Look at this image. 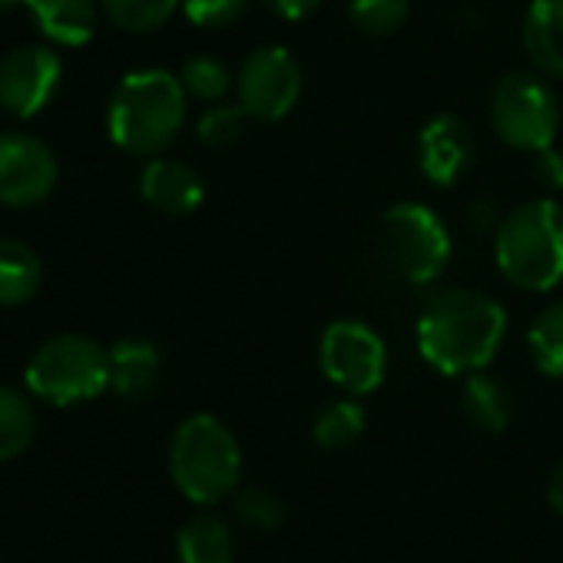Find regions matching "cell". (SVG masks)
I'll list each match as a JSON object with an SVG mask.
<instances>
[{
    "label": "cell",
    "mask_w": 563,
    "mask_h": 563,
    "mask_svg": "<svg viewBox=\"0 0 563 563\" xmlns=\"http://www.w3.org/2000/svg\"><path fill=\"white\" fill-rule=\"evenodd\" d=\"M507 332V312L484 292L451 289L434 296L418 319V352L441 375L484 372Z\"/></svg>",
    "instance_id": "6da1fadb"
},
{
    "label": "cell",
    "mask_w": 563,
    "mask_h": 563,
    "mask_svg": "<svg viewBox=\"0 0 563 563\" xmlns=\"http://www.w3.org/2000/svg\"><path fill=\"white\" fill-rule=\"evenodd\" d=\"M60 80V57L51 47L24 44L0 60V110L18 120H31L57 97Z\"/></svg>",
    "instance_id": "8fae6325"
},
{
    "label": "cell",
    "mask_w": 563,
    "mask_h": 563,
    "mask_svg": "<svg viewBox=\"0 0 563 563\" xmlns=\"http://www.w3.org/2000/svg\"><path fill=\"white\" fill-rule=\"evenodd\" d=\"M163 358L153 342L123 339L110 349V391L123 401H143L159 382Z\"/></svg>",
    "instance_id": "2e32d148"
},
{
    "label": "cell",
    "mask_w": 563,
    "mask_h": 563,
    "mask_svg": "<svg viewBox=\"0 0 563 563\" xmlns=\"http://www.w3.org/2000/svg\"><path fill=\"white\" fill-rule=\"evenodd\" d=\"M249 120H252V117L242 110V103H235V107H232V103H216V107H209V110L199 117L196 136H199V143H206V146H232V143L242 140Z\"/></svg>",
    "instance_id": "4316f807"
},
{
    "label": "cell",
    "mask_w": 563,
    "mask_h": 563,
    "mask_svg": "<svg viewBox=\"0 0 563 563\" xmlns=\"http://www.w3.org/2000/svg\"><path fill=\"white\" fill-rule=\"evenodd\" d=\"M252 0H183V11L189 18V24L202 27V31H219L235 24Z\"/></svg>",
    "instance_id": "83f0119b"
},
{
    "label": "cell",
    "mask_w": 563,
    "mask_h": 563,
    "mask_svg": "<svg viewBox=\"0 0 563 563\" xmlns=\"http://www.w3.org/2000/svg\"><path fill=\"white\" fill-rule=\"evenodd\" d=\"M186 90L166 70L126 74L107 107V133L130 156H159L186 120Z\"/></svg>",
    "instance_id": "7a4b0ae2"
},
{
    "label": "cell",
    "mask_w": 563,
    "mask_h": 563,
    "mask_svg": "<svg viewBox=\"0 0 563 563\" xmlns=\"http://www.w3.org/2000/svg\"><path fill=\"white\" fill-rule=\"evenodd\" d=\"M140 196L163 216H189L202 206L206 186L189 163L156 156L140 173Z\"/></svg>",
    "instance_id": "4fadbf2b"
},
{
    "label": "cell",
    "mask_w": 563,
    "mask_h": 563,
    "mask_svg": "<svg viewBox=\"0 0 563 563\" xmlns=\"http://www.w3.org/2000/svg\"><path fill=\"white\" fill-rule=\"evenodd\" d=\"M239 471V441L216 415H192L176 428L169 441V474L192 504L209 507L235 494Z\"/></svg>",
    "instance_id": "277c9868"
},
{
    "label": "cell",
    "mask_w": 563,
    "mask_h": 563,
    "mask_svg": "<svg viewBox=\"0 0 563 563\" xmlns=\"http://www.w3.org/2000/svg\"><path fill=\"white\" fill-rule=\"evenodd\" d=\"M179 4L183 0H100V11L126 34H153L176 14Z\"/></svg>",
    "instance_id": "603a6c76"
},
{
    "label": "cell",
    "mask_w": 563,
    "mask_h": 563,
    "mask_svg": "<svg viewBox=\"0 0 563 563\" xmlns=\"http://www.w3.org/2000/svg\"><path fill=\"white\" fill-rule=\"evenodd\" d=\"M382 255L395 275L428 286L451 262V235L428 206L398 202L382 216Z\"/></svg>",
    "instance_id": "8992f818"
},
{
    "label": "cell",
    "mask_w": 563,
    "mask_h": 563,
    "mask_svg": "<svg viewBox=\"0 0 563 563\" xmlns=\"http://www.w3.org/2000/svg\"><path fill=\"white\" fill-rule=\"evenodd\" d=\"M232 510H235V517L245 523V527H252V530H278L282 527V520H286V504H282L272 490H265V487H242V490H235V497H232Z\"/></svg>",
    "instance_id": "d4e9b609"
},
{
    "label": "cell",
    "mask_w": 563,
    "mask_h": 563,
    "mask_svg": "<svg viewBox=\"0 0 563 563\" xmlns=\"http://www.w3.org/2000/svg\"><path fill=\"white\" fill-rule=\"evenodd\" d=\"M322 372L349 395H372L388 368V349L375 329L355 319L332 322L319 345Z\"/></svg>",
    "instance_id": "9c48e42d"
},
{
    "label": "cell",
    "mask_w": 563,
    "mask_h": 563,
    "mask_svg": "<svg viewBox=\"0 0 563 563\" xmlns=\"http://www.w3.org/2000/svg\"><path fill=\"white\" fill-rule=\"evenodd\" d=\"M474 159H477V140L461 117L441 113L424 123L418 136V166L434 186L461 183L471 173Z\"/></svg>",
    "instance_id": "7c38bea8"
},
{
    "label": "cell",
    "mask_w": 563,
    "mask_h": 563,
    "mask_svg": "<svg viewBox=\"0 0 563 563\" xmlns=\"http://www.w3.org/2000/svg\"><path fill=\"white\" fill-rule=\"evenodd\" d=\"M24 385L54 408L93 401L110 388V352L87 335H54L31 355Z\"/></svg>",
    "instance_id": "5b68a950"
},
{
    "label": "cell",
    "mask_w": 563,
    "mask_h": 563,
    "mask_svg": "<svg viewBox=\"0 0 563 563\" xmlns=\"http://www.w3.org/2000/svg\"><path fill=\"white\" fill-rule=\"evenodd\" d=\"M520 41L540 74L563 77V0H533L520 24Z\"/></svg>",
    "instance_id": "9a60e30c"
},
{
    "label": "cell",
    "mask_w": 563,
    "mask_h": 563,
    "mask_svg": "<svg viewBox=\"0 0 563 563\" xmlns=\"http://www.w3.org/2000/svg\"><path fill=\"white\" fill-rule=\"evenodd\" d=\"M494 258L514 289L550 292L563 278V206L530 199L510 209L497 225Z\"/></svg>",
    "instance_id": "3957f363"
},
{
    "label": "cell",
    "mask_w": 563,
    "mask_h": 563,
    "mask_svg": "<svg viewBox=\"0 0 563 563\" xmlns=\"http://www.w3.org/2000/svg\"><path fill=\"white\" fill-rule=\"evenodd\" d=\"M235 93L252 120L275 123L289 117L302 97V67L286 47H258L242 60L235 74Z\"/></svg>",
    "instance_id": "ba28073f"
},
{
    "label": "cell",
    "mask_w": 563,
    "mask_h": 563,
    "mask_svg": "<svg viewBox=\"0 0 563 563\" xmlns=\"http://www.w3.org/2000/svg\"><path fill=\"white\" fill-rule=\"evenodd\" d=\"M461 408L467 415V421L487 434H500L507 424H510V395L507 388L490 378V375H481L474 372L464 385V395H461Z\"/></svg>",
    "instance_id": "d6986e66"
},
{
    "label": "cell",
    "mask_w": 563,
    "mask_h": 563,
    "mask_svg": "<svg viewBox=\"0 0 563 563\" xmlns=\"http://www.w3.org/2000/svg\"><path fill=\"white\" fill-rule=\"evenodd\" d=\"M37 438V411L31 398L11 385H0V461L21 457Z\"/></svg>",
    "instance_id": "ffe728a7"
},
{
    "label": "cell",
    "mask_w": 563,
    "mask_h": 563,
    "mask_svg": "<svg viewBox=\"0 0 563 563\" xmlns=\"http://www.w3.org/2000/svg\"><path fill=\"white\" fill-rule=\"evenodd\" d=\"M24 8L57 47H84L97 34V0H0V11Z\"/></svg>",
    "instance_id": "5bb4252c"
},
{
    "label": "cell",
    "mask_w": 563,
    "mask_h": 563,
    "mask_svg": "<svg viewBox=\"0 0 563 563\" xmlns=\"http://www.w3.org/2000/svg\"><path fill=\"white\" fill-rule=\"evenodd\" d=\"M530 358L547 378H563V302H550L540 309L527 332Z\"/></svg>",
    "instance_id": "44dd1931"
},
{
    "label": "cell",
    "mask_w": 563,
    "mask_h": 563,
    "mask_svg": "<svg viewBox=\"0 0 563 563\" xmlns=\"http://www.w3.org/2000/svg\"><path fill=\"white\" fill-rule=\"evenodd\" d=\"M176 553L179 563H232L235 556L232 527L216 514H199L179 527Z\"/></svg>",
    "instance_id": "ac0fdd59"
},
{
    "label": "cell",
    "mask_w": 563,
    "mask_h": 563,
    "mask_svg": "<svg viewBox=\"0 0 563 563\" xmlns=\"http://www.w3.org/2000/svg\"><path fill=\"white\" fill-rule=\"evenodd\" d=\"M349 18L368 37H388L405 24L408 0H352Z\"/></svg>",
    "instance_id": "484cf974"
},
{
    "label": "cell",
    "mask_w": 563,
    "mask_h": 563,
    "mask_svg": "<svg viewBox=\"0 0 563 563\" xmlns=\"http://www.w3.org/2000/svg\"><path fill=\"white\" fill-rule=\"evenodd\" d=\"M547 500H550V507L563 517V461L556 464V471H553V477H550V487H547Z\"/></svg>",
    "instance_id": "4dcf8cb0"
},
{
    "label": "cell",
    "mask_w": 563,
    "mask_h": 563,
    "mask_svg": "<svg viewBox=\"0 0 563 563\" xmlns=\"http://www.w3.org/2000/svg\"><path fill=\"white\" fill-rule=\"evenodd\" d=\"M44 286V262L21 239H0V306H27Z\"/></svg>",
    "instance_id": "e0dca14e"
},
{
    "label": "cell",
    "mask_w": 563,
    "mask_h": 563,
    "mask_svg": "<svg viewBox=\"0 0 563 563\" xmlns=\"http://www.w3.org/2000/svg\"><path fill=\"white\" fill-rule=\"evenodd\" d=\"M54 150L31 133H0V206L34 209L57 189Z\"/></svg>",
    "instance_id": "30bf717a"
},
{
    "label": "cell",
    "mask_w": 563,
    "mask_h": 563,
    "mask_svg": "<svg viewBox=\"0 0 563 563\" xmlns=\"http://www.w3.org/2000/svg\"><path fill=\"white\" fill-rule=\"evenodd\" d=\"M179 84H183V90H186L189 97L206 100V103H219V100L235 87V80H232V74L225 70V64L216 60V57H206V54L189 57V60L183 64Z\"/></svg>",
    "instance_id": "cb8c5ba5"
},
{
    "label": "cell",
    "mask_w": 563,
    "mask_h": 563,
    "mask_svg": "<svg viewBox=\"0 0 563 563\" xmlns=\"http://www.w3.org/2000/svg\"><path fill=\"white\" fill-rule=\"evenodd\" d=\"M533 179L547 189V192H556L563 189V153H556L553 146L533 153Z\"/></svg>",
    "instance_id": "f1b7e54d"
},
{
    "label": "cell",
    "mask_w": 563,
    "mask_h": 563,
    "mask_svg": "<svg viewBox=\"0 0 563 563\" xmlns=\"http://www.w3.org/2000/svg\"><path fill=\"white\" fill-rule=\"evenodd\" d=\"M490 123L507 146L540 153L553 146L560 126V100L543 77L514 70L500 77L490 93Z\"/></svg>",
    "instance_id": "52a82bcc"
},
{
    "label": "cell",
    "mask_w": 563,
    "mask_h": 563,
    "mask_svg": "<svg viewBox=\"0 0 563 563\" xmlns=\"http://www.w3.org/2000/svg\"><path fill=\"white\" fill-rule=\"evenodd\" d=\"M362 431H365V408L358 401L342 398L319 411L312 424V441L322 451H345L362 438Z\"/></svg>",
    "instance_id": "7402d4cb"
},
{
    "label": "cell",
    "mask_w": 563,
    "mask_h": 563,
    "mask_svg": "<svg viewBox=\"0 0 563 563\" xmlns=\"http://www.w3.org/2000/svg\"><path fill=\"white\" fill-rule=\"evenodd\" d=\"M265 4L282 18V21H302L322 8V0H265Z\"/></svg>",
    "instance_id": "f546056e"
}]
</instances>
